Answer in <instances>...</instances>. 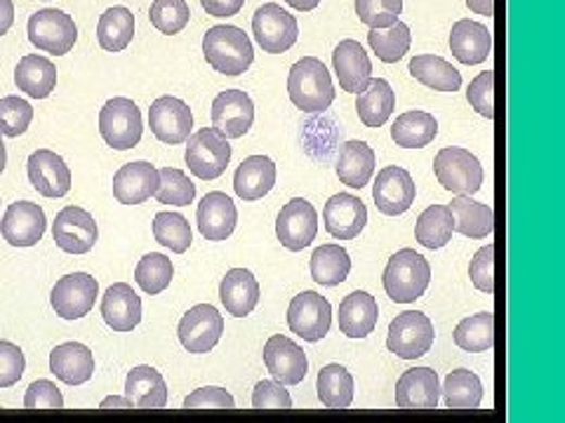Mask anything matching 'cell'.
Returning <instances> with one entry per match:
<instances>
[{
  "mask_svg": "<svg viewBox=\"0 0 565 423\" xmlns=\"http://www.w3.org/2000/svg\"><path fill=\"white\" fill-rule=\"evenodd\" d=\"M290 102L304 113H323L335 102V85L330 70L316 56H302L288 76Z\"/></svg>",
  "mask_w": 565,
  "mask_h": 423,
  "instance_id": "cell-1",
  "label": "cell"
},
{
  "mask_svg": "<svg viewBox=\"0 0 565 423\" xmlns=\"http://www.w3.org/2000/svg\"><path fill=\"white\" fill-rule=\"evenodd\" d=\"M203 54L208 64L224 76H240L252 66L254 50L250 38L238 26H212L203 36Z\"/></svg>",
  "mask_w": 565,
  "mask_h": 423,
  "instance_id": "cell-2",
  "label": "cell"
},
{
  "mask_svg": "<svg viewBox=\"0 0 565 423\" xmlns=\"http://www.w3.org/2000/svg\"><path fill=\"white\" fill-rule=\"evenodd\" d=\"M385 290L395 304H413L422 299L431 282V266L415 249L395 252L385 268Z\"/></svg>",
  "mask_w": 565,
  "mask_h": 423,
  "instance_id": "cell-3",
  "label": "cell"
},
{
  "mask_svg": "<svg viewBox=\"0 0 565 423\" xmlns=\"http://www.w3.org/2000/svg\"><path fill=\"white\" fill-rule=\"evenodd\" d=\"M434 172L441 187L455 195H474L484 187V167L466 149L445 146L434 158Z\"/></svg>",
  "mask_w": 565,
  "mask_h": 423,
  "instance_id": "cell-4",
  "label": "cell"
},
{
  "mask_svg": "<svg viewBox=\"0 0 565 423\" xmlns=\"http://www.w3.org/2000/svg\"><path fill=\"white\" fill-rule=\"evenodd\" d=\"M145 132L141 125V111L133 99L113 97L99 111V134L111 149L127 151L135 149Z\"/></svg>",
  "mask_w": 565,
  "mask_h": 423,
  "instance_id": "cell-5",
  "label": "cell"
},
{
  "mask_svg": "<svg viewBox=\"0 0 565 423\" xmlns=\"http://www.w3.org/2000/svg\"><path fill=\"white\" fill-rule=\"evenodd\" d=\"M28 40H32L34 48L42 52H50L52 56H64L74 50L78 40V28L66 12L56 8H46L32 14V20H28Z\"/></svg>",
  "mask_w": 565,
  "mask_h": 423,
  "instance_id": "cell-6",
  "label": "cell"
},
{
  "mask_svg": "<svg viewBox=\"0 0 565 423\" xmlns=\"http://www.w3.org/2000/svg\"><path fill=\"white\" fill-rule=\"evenodd\" d=\"M187 165L191 169V175L212 181L226 172V167L231 163V146L229 139H224L217 134L212 127H203L196 134H189L187 139Z\"/></svg>",
  "mask_w": 565,
  "mask_h": 423,
  "instance_id": "cell-7",
  "label": "cell"
},
{
  "mask_svg": "<svg viewBox=\"0 0 565 423\" xmlns=\"http://www.w3.org/2000/svg\"><path fill=\"white\" fill-rule=\"evenodd\" d=\"M434 322L429 316L419 313V310H405V313L395 316L389 324L387 348L395 352L401 360H417L427 356L434 346Z\"/></svg>",
  "mask_w": 565,
  "mask_h": 423,
  "instance_id": "cell-8",
  "label": "cell"
},
{
  "mask_svg": "<svg viewBox=\"0 0 565 423\" xmlns=\"http://www.w3.org/2000/svg\"><path fill=\"white\" fill-rule=\"evenodd\" d=\"M332 306L318 292L297 294L288 306V328L292 334L302 336L304 342L316 344L330 332Z\"/></svg>",
  "mask_w": 565,
  "mask_h": 423,
  "instance_id": "cell-9",
  "label": "cell"
},
{
  "mask_svg": "<svg viewBox=\"0 0 565 423\" xmlns=\"http://www.w3.org/2000/svg\"><path fill=\"white\" fill-rule=\"evenodd\" d=\"M252 34L254 40L260 42V48L268 54H282L288 52L297 36H300V26L288 10H282L276 3L262 5L252 17Z\"/></svg>",
  "mask_w": 565,
  "mask_h": 423,
  "instance_id": "cell-10",
  "label": "cell"
},
{
  "mask_svg": "<svg viewBox=\"0 0 565 423\" xmlns=\"http://www.w3.org/2000/svg\"><path fill=\"white\" fill-rule=\"evenodd\" d=\"M276 235L290 252H302L318 235V211L304 197H294L280 209L276 219Z\"/></svg>",
  "mask_w": 565,
  "mask_h": 423,
  "instance_id": "cell-11",
  "label": "cell"
},
{
  "mask_svg": "<svg viewBox=\"0 0 565 423\" xmlns=\"http://www.w3.org/2000/svg\"><path fill=\"white\" fill-rule=\"evenodd\" d=\"M179 342L189 352H210L224 334V318L210 304H196L179 320Z\"/></svg>",
  "mask_w": 565,
  "mask_h": 423,
  "instance_id": "cell-12",
  "label": "cell"
},
{
  "mask_svg": "<svg viewBox=\"0 0 565 423\" xmlns=\"http://www.w3.org/2000/svg\"><path fill=\"white\" fill-rule=\"evenodd\" d=\"M54 243L66 254H88L97 238V221L88 209L68 205L62 211H56V219L52 223Z\"/></svg>",
  "mask_w": 565,
  "mask_h": 423,
  "instance_id": "cell-13",
  "label": "cell"
},
{
  "mask_svg": "<svg viewBox=\"0 0 565 423\" xmlns=\"http://www.w3.org/2000/svg\"><path fill=\"white\" fill-rule=\"evenodd\" d=\"M99 294V282L88 273H71L56 280L52 287L50 304L54 313L64 320H78L88 316L95 308V299Z\"/></svg>",
  "mask_w": 565,
  "mask_h": 423,
  "instance_id": "cell-14",
  "label": "cell"
},
{
  "mask_svg": "<svg viewBox=\"0 0 565 423\" xmlns=\"http://www.w3.org/2000/svg\"><path fill=\"white\" fill-rule=\"evenodd\" d=\"M149 127L163 144H184L193 130V113L177 97H159L149 108Z\"/></svg>",
  "mask_w": 565,
  "mask_h": 423,
  "instance_id": "cell-15",
  "label": "cell"
},
{
  "mask_svg": "<svg viewBox=\"0 0 565 423\" xmlns=\"http://www.w3.org/2000/svg\"><path fill=\"white\" fill-rule=\"evenodd\" d=\"M212 130L224 139H240L254 123V104L243 90H226L212 102Z\"/></svg>",
  "mask_w": 565,
  "mask_h": 423,
  "instance_id": "cell-16",
  "label": "cell"
},
{
  "mask_svg": "<svg viewBox=\"0 0 565 423\" xmlns=\"http://www.w3.org/2000/svg\"><path fill=\"white\" fill-rule=\"evenodd\" d=\"M264 364L272 379L282 386L302 384L309 372L306 352L282 334H274L264 344Z\"/></svg>",
  "mask_w": 565,
  "mask_h": 423,
  "instance_id": "cell-17",
  "label": "cell"
},
{
  "mask_svg": "<svg viewBox=\"0 0 565 423\" xmlns=\"http://www.w3.org/2000/svg\"><path fill=\"white\" fill-rule=\"evenodd\" d=\"M415 195H417V189H415L413 177H410L407 169H403L399 165L381 169L373 183L375 205L381 215H387V217H399V215H403V211H407L415 203Z\"/></svg>",
  "mask_w": 565,
  "mask_h": 423,
  "instance_id": "cell-18",
  "label": "cell"
},
{
  "mask_svg": "<svg viewBox=\"0 0 565 423\" xmlns=\"http://www.w3.org/2000/svg\"><path fill=\"white\" fill-rule=\"evenodd\" d=\"M46 211L38 203H12L0 221V233L12 247H34L46 235Z\"/></svg>",
  "mask_w": 565,
  "mask_h": 423,
  "instance_id": "cell-19",
  "label": "cell"
},
{
  "mask_svg": "<svg viewBox=\"0 0 565 423\" xmlns=\"http://www.w3.org/2000/svg\"><path fill=\"white\" fill-rule=\"evenodd\" d=\"M26 167L28 181L42 197H64L71 191V169L54 151L38 149Z\"/></svg>",
  "mask_w": 565,
  "mask_h": 423,
  "instance_id": "cell-20",
  "label": "cell"
},
{
  "mask_svg": "<svg viewBox=\"0 0 565 423\" xmlns=\"http://www.w3.org/2000/svg\"><path fill=\"white\" fill-rule=\"evenodd\" d=\"M325 231L337 240H353L359 238L367 223V207L361 197L351 193L332 195L323 209Z\"/></svg>",
  "mask_w": 565,
  "mask_h": 423,
  "instance_id": "cell-21",
  "label": "cell"
},
{
  "mask_svg": "<svg viewBox=\"0 0 565 423\" xmlns=\"http://www.w3.org/2000/svg\"><path fill=\"white\" fill-rule=\"evenodd\" d=\"M332 66L339 80V88L351 94H359L367 80L373 78L371 56L363 50L359 40H342L332 52Z\"/></svg>",
  "mask_w": 565,
  "mask_h": 423,
  "instance_id": "cell-22",
  "label": "cell"
},
{
  "mask_svg": "<svg viewBox=\"0 0 565 423\" xmlns=\"http://www.w3.org/2000/svg\"><path fill=\"white\" fill-rule=\"evenodd\" d=\"M441 384L431 367H413L395 384V405L401 409H436Z\"/></svg>",
  "mask_w": 565,
  "mask_h": 423,
  "instance_id": "cell-23",
  "label": "cell"
},
{
  "mask_svg": "<svg viewBox=\"0 0 565 423\" xmlns=\"http://www.w3.org/2000/svg\"><path fill=\"white\" fill-rule=\"evenodd\" d=\"M196 219L201 235L205 240H212V243H219V240H226L234 233L238 209L229 195L222 191H212L203 197L201 205H198Z\"/></svg>",
  "mask_w": 565,
  "mask_h": 423,
  "instance_id": "cell-24",
  "label": "cell"
},
{
  "mask_svg": "<svg viewBox=\"0 0 565 423\" xmlns=\"http://www.w3.org/2000/svg\"><path fill=\"white\" fill-rule=\"evenodd\" d=\"M159 189V169L147 161L123 165L113 177V197L123 205L147 203Z\"/></svg>",
  "mask_w": 565,
  "mask_h": 423,
  "instance_id": "cell-25",
  "label": "cell"
},
{
  "mask_svg": "<svg viewBox=\"0 0 565 423\" xmlns=\"http://www.w3.org/2000/svg\"><path fill=\"white\" fill-rule=\"evenodd\" d=\"M50 372L66 386L88 384L95 374V356L88 346L66 342L50 352Z\"/></svg>",
  "mask_w": 565,
  "mask_h": 423,
  "instance_id": "cell-26",
  "label": "cell"
},
{
  "mask_svg": "<svg viewBox=\"0 0 565 423\" xmlns=\"http://www.w3.org/2000/svg\"><path fill=\"white\" fill-rule=\"evenodd\" d=\"M219 299L226 308V313L234 318H246L260 304V282L254 280L248 268H231V271L222 278Z\"/></svg>",
  "mask_w": 565,
  "mask_h": 423,
  "instance_id": "cell-27",
  "label": "cell"
},
{
  "mask_svg": "<svg viewBox=\"0 0 565 423\" xmlns=\"http://www.w3.org/2000/svg\"><path fill=\"white\" fill-rule=\"evenodd\" d=\"M339 332L349 338H365L367 334H373L377 328L379 308L375 296H371L363 290L351 292L344 296L342 304H339Z\"/></svg>",
  "mask_w": 565,
  "mask_h": 423,
  "instance_id": "cell-28",
  "label": "cell"
},
{
  "mask_svg": "<svg viewBox=\"0 0 565 423\" xmlns=\"http://www.w3.org/2000/svg\"><path fill=\"white\" fill-rule=\"evenodd\" d=\"M102 316L113 332H133L141 322V299L127 282H116L104 294Z\"/></svg>",
  "mask_w": 565,
  "mask_h": 423,
  "instance_id": "cell-29",
  "label": "cell"
},
{
  "mask_svg": "<svg viewBox=\"0 0 565 423\" xmlns=\"http://www.w3.org/2000/svg\"><path fill=\"white\" fill-rule=\"evenodd\" d=\"M450 50L455 54V60L466 66L484 64L492 52V36L488 26L472 20H460L450 31Z\"/></svg>",
  "mask_w": 565,
  "mask_h": 423,
  "instance_id": "cell-30",
  "label": "cell"
},
{
  "mask_svg": "<svg viewBox=\"0 0 565 423\" xmlns=\"http://www.w3.org/2000/svg\"><path fill=\"white\" fill-rule=\"evenodd\" d=\"M276 183V165L266 155H250L238 165L234 175V191L240 201H260Z\"/></svg>",
  "mask_w": 565,
  "mask_h": 423,
  "instance_id": "cell-31",
  "label": "cell"
},
{
  "mask_svg": "<svg viewBox=\"0 0 565 423\" xmlns=\"http://www.w3.org/2000/svg\"><path fill=\"white\" fill-rule=\"evenodd\" d=\"M375 151L365 141H347L337 155V177L349 189H363L375 175Z\"/></svg>",
  "mask_w": 565,
  "mask_h": 423,
  "instance_id": "cell-32",
  "label": "cell"
},
{
  "mask_svg": "<svg viewBox=\"0 0 565 423\" xmlns=\"http://www.w3.org/2000/svg\"><path fill=\"white\" fill-rule=\"evenodd\" d=\"M125 398L135 409H163L167 405V386L159 370L139 364L125 379Z\"/></svg>",
  "mask_w": 565,
  "mask_h": 423,
  "instance_id": "cell-33",
  "label": "cell"
},
{
  "mask_svg": "<svg viewBox=\"0 0 565 423\" xmlns=\"http://www.w3.org/2000/svg\"><path fill=\"white\" fill-rule=\"evenodd\" d=\"M448 207L452 215V231L472 240H484L494 231V211L490 205L474 203L469 195H457Z\"/></svg>",
  "mask_w": 565,
  "mask_h": 423,
  "instance_id": "cell-34",
  "label": "cell"
},
{
  "mask_svg": "<svg viewBox=\"0 0 565 423\" xmlns=\"http://www.w3.org/2000/svg\"><path fill=\"white\" fill-rule=\"evenodd\" d=\"M395 108V92L385 78H371L359 92L356 111L365 127H381Z\"/></svg>",
  "mask_w": 565,
  "mask_h": 423,
  "instance_id": "cell-35",
  "label": "cell"
},
{
  "mask_svg": "<svg viewBox=\"0 0 565 423\" xmlns=\"http://www.w3.org/2000/svg\"><path fill=\"white\" fill-rule=\"evenodd\" d=\"M14 82L22 92L34 99H46L56 85V66L38 54H26L14 68Z\"/></svg>",
  "mask_w": 565,
  "mask_h": 423,
  "instance_id": "cell-36",
  "label": "cell"
},
{
  "mask_svg": "<svg viewBox=\"0 0 565 423\" xmlns=\"http://www.w3.org/2000/svg\"><path fill=\"white\" fill-rule=\"evenodd\" d=\"M410 76L438 92H457L462 88L460 70L436 54H417L410 62Z\"/></svg>",
  "mask_w": 565,
  "mask_h": 423,
  "instance_id": "cell-37",
  "label": "cell"
},
{
  "mask_svg": "<svg viewBox=\"0 0 565 423\" xmlns=\"http://www.w3.org/2000/svg\"><path fill=\"white\" fill-rule=\"evenodd\" d=\"M438 134V123L427 111L401 113L391 125V139L395 146L403 149H424L429 146Z\"/></svg>",
  "mask_w": 565,
  "mask_h": 423,
  "instance_id": "cell-38",
  "label": "cell"
},
{
  "mask_svg": "<svg viewBox=\"0 0 565 423\" xmlns=\"http://www.w3.org/2000/svg\"><path fill=\"white\" fill-rule=\"evenodd\" d=\"M135 36V14L123 8H109L97 24V40L106 52H123Z\"/></svg>",
  "mask_w": 565,
  "mask_h": 423,
  "instance_id": "cell-39",
  "label": "cell"
},
{
  "mask_svg": "<svg viewBox=\"0 0 565 423\" xmlns=\"http://www.w3.org/2000/svg\"><path fill=\"white\" fill-rule=\"evenodd\" d=\"M351 259L349 252L339 245H321L311 254V278L323 287H337L349 278Z\"/></svg>",
  "mask_w": 565,
  "mask_h": 423,
  "instance_id": "cell-40",
  "label": "cell"
},
{
  "mask_svg": "<svg viewBox=\"0 0 565 423\" xmlns=\"http://www.w3.org/2000/svg\"><path fill=\"white\" fill-rule=\"evenodd\" d=\"M318 400L328 409H347L353 402V376L342 364H325L318 372Z\"/></svg>",
  "mask_w": 565,
  "mask_h": 423,
  "instance_id": "cell-41",
  "label": "cell"
},
{
  "mask_svg": "<svg viewBox=\"0 0 565 423\" xmlns=\"http://www.w3.org/2000/svg\"><path fill=\"white\" fill-rule=\"evenodd\" d=\"M415 238L422 247L441 249L452 240V215L448 205H431L415 223Z\"/></svg>",
  "mask_w": 565,
  "mask_h": 423,
  "instance_id": "cell-42",
  "label": "cell"
},
{
  "mask_svg": "<svg viewBox=\"0 0 565 423\" xmlns=\"http://www.w3.org/2000/svg\"><path fill=\"white\" fill-rule=\"evenodd\" d=\"M367 42H371L373 52L379 56L381 62L395 64L407 54L410 42H413V34H410V26L399 20L389 28H371V34H367Z\"/></svg>",
  "mask_w": 565,
  "mask_h": 423,
  "instance_id": "cell-43",
  "label": "cell"
},
{
  "mask_svg": "<svg viewBox=\"0 0 565 423\" xmlns=\"http://www.w3.org/2000/svg\"><path fill=\"white\" fill-rule=\"evenodd\" d=\"M443 395L448 409H478L484 402V384L472 370H455L445 376Z\"/></svg>",
  "mask_w": 565,
  "mask_h": 423,
  "instance_id": "cell-44",
  "label": "cell"
},
{
  "mask_svg": "<svg viewBox=\"0 0 565 423\" xmlns=\"http://www.w3.org/2000/svg\"><path fill=\"white\" fill-rule=\"evenodd\" d=\"M455 344L466 352H484L494 346V316L478 313L464 318L455 330Z\"/></svg>",
  "mask_w": 565,
  "mask_h": 423,
  "instance_id": "cell-45",
  "label": "cell"
},
{
  "mask_svg": "<svg viewBox=\"0 0 565 423\" xmlns=\"http://www.w3.org/2000/svg\"><path fill=\"white\" fill-rule=\"evenodd\" d=\"M173 275H175L173 261L159 252L147 254L145 259H139L135 268V282L151 296L165 292L170 287V282H173Z\"/></svg>",
  "mask_w": 565,
  "mask_h": 423,
  "instance_id": "cell-46",
  "label": "cell"
},
{
  "mask_svg": "<svg viewBox=\"0 0 565 423\" xmlns=\"http://www.w3.org/2000/svg\"><path fill=\"white\" fill-rule=\"evenodd\" d=\"M153 235L155 243L175 254H184L191 247V226L177 211H159L153 219Z\"/></svg>",
  "mask_w": 565,
  "mask_h": 423,
  "instance_id": "cell-47",
  "label": "cell"
},
{
  "mask_svg": "<svg viewBox=\"0 0 565 423\" xmlns=\"http://www.w3.org/2000/svg\"><path fill=\"white\" fill-rule=\"evenodd\" d=\"M155 201L163 205H177L184 207L193 203L196 197V183L175 167L159 169V189H155Z\"/></svg>",
  "mask_w": 565,
  "mask_h": 423,
  "instance_id": "cell-48",
  "label": "cell"
},
{
  "mask_svg": "<svg viewBox=\"0 0 565 423\" xmlns=\"http://www.w3.org/2000/svg\"><path fill=\"white\" fill-rule=\"evenodd\" d=\"M151 24L165 36H175L184 31V26L191 20V10L187 0H153L149 10Z\"/></svg>",
  "mask_w": 565,
  "mask_h": 423,
  "instance_id": "cell-49",
  "label": "cell"
},
{
  "mask_svg": "<svg viewBox=\"0 0 565 423\" xmlns=\"http://www.w3.org/2000/svg\"><path fill=\"white\" fill-rule=\"evenodd\" d=\"M34 120V108L22 97H3L0 99V134L20 137L28 130Z\"/></svg>",
  "mask_w": 565,
  "mask_h": 423,
  "instance_id": "cell-50",
  "label": "cell"
},
{
  "mask_svg": "<svg viewBox=\"0 0 565 423\" xmlns=\"http://www.w3.org/2000/svg\"><path fill=\"white\" fill-rule=\"evenodd\" d=\"M403 0H356L359 20L371 28H389L399 22Z\"/></svg>",
  "mask_w": 565,
  "mask_h": 423,
  "instance_id": "cell-51",
  "label": "cell"
},
{
  "mask_svg": "<svg viewBox=\"0 0 565 423\" xmlns=\"http://www.w3.org/2000/svg\"><path fill=\"white\" fill-rule=\"evenodd\" d=\"M472 108H476L480 116L494 118V70H484L478 78L472 80L469 90H466Z\"/></svg>",
  "mask_w": 565,
  "mask_h": 423,
  "instance_id": "cell-52",
  "label": "cell"
},
{
  "mask_svg": "<svg viewBox=\"0 0 565 423\" xmlns=\"http://www.w3.org/2000/svg\"><path fill=\"white\" fill-rule=\"evenodd\" d=\"M26 360L17 344L0 342V388H10L24 376Z\"/></svg>",
  "mask_w": 565,
  "mask_h": 423,
  "instance_id": "cell-53",
  "label": "cell"
},
{
  "mask_svg": "<svg viewBox=\"0 0 565 423\" xmlns=\"http://www.w3.org/2000/svg\"><path fill=\"white\" fill-rule=\"evenodd\" d=\"M469 278L478 292L492 294L494 292V245L480 247L469 266Z\"/></svg>",
  "mask_w": 565,
  "mask_h": 423,
  "instance_id": "cell-54",
  "label": "cell"
},
{
  "mask_svg": "<svg viewBox=\"0 0 565 423\" xmlns=\"http://www.w3.org/2000/svg\"><path fill=\"white\" fill-rule=\"evenodd\" d=\"M26 409H64V395L52 381L38 379L26 390L24 398Z\"/></svg>",
  "mask_w": 565,
  "mask_h": 423,
  "instance_id": "cell-55",
  "label": "cell"
},
{
  "mask_svg": "<svg viewBox=\"0 0 565 423\" xmlns=\"http://www.w3.org/2000/svg\"><path fill=\"white\" fill-rule=\"evenodd\" d=\"M254 409H292L290 393L278 381H260L252 393Z\"/></svg>",
  "mask_w": 565,
  "mask_h": 423,
  "instance_id": "cell-56",
  "label": "cell"
},
{
  "mask_svg": "<svg viewBox=\"0 0 565 423\" xmlns=\"http://www.w3.org/2000/svg\"><path fill=\"white\" fill-rule=\"evenodd\" d=\"M234 395L224 388H198L193 390L187 400H184V409H234Z\"/></svg>",
  "mask_w": 565,
  "mask_h": 423,
  "instance_id": "cell-57",
  "label": "cell"
},
{
  "mask_svg": "<svg viewBox=\"0 0 565 423\" xmlns=\"http://www.w3.org/2000/svg\"><path fill=\"white\" fill-rule=\"evenodd\" d=\"M210 17H234L246 5V0H201Z\"/></svg>",
  "mask_w": 565,
  "mask_h": 423,
  "instance_id": "cell-58",
  "label": "cell"
},
{
  "mask_svg": "<svg viewBox=\"0 0 565 423\" xmlns=\"http://www.w3.org/2000/svg\"><path fill=\"white\" fill-rule=\"evenodd\" d=\"M14 24V5L12 0H0V38H3Z\"/></svg>",
  "mask_w": 565,
  "mask_h": 423,
  "instance_id": "cell-59",
  "label": "cell"
},
{
  "mask_svg": "<svg viewBox=\"0 0 565 423\" xmlns=\"http://www.w3.org/2000/svg\"><path fill=\"white\" fill-rule=\"evenodd\" d=\"M466 5H469L472 12L484 14V17H492L494 14V0H466Z\"/></svg>",
  "mask_w": 565,
  "mask_h": 423,
  "instance_id": "cell-60",
  "label": "cell"
},
{
  "mask_svg": "<svg viewBox=\"0 0 565 423\" xmlns=\"http://www.w3.org/2000/svg\"><path fill=\"white\" fill-rule=\"evenodd\" d=\"M286 3L300 12H311L321 5V0H286Z\"/></svg>",
  "mask_w": 565,
  "mask_h": 423,
  "instance_id": "cell-61",
  "label": "cell"
},
{
  "mask_svg": "<svg viewBox=\"0 0 565 423\" xmlns=\"http://www.w3.org/2000/svg\"><path fill=\"white\" fill-rule=\"evenodd\" d=\"M111 407H116V409H133L130 400H127V398H116V395H111V398H106L102 405H99V409H111Z\"/></svg>",
  "mask_w": 565,
  "mask_h": 423,
  "instance_id": "cell-62",
  "label": "cell"
},
{
  "mask_svg": "<svg viewBox=\"0 0 565 423\" xmlns=\"http://www.w3.org/2000/svg\"><path fill=\"white\" fill-rule=\"evenodd\" d=\"M5 165H8V153H5V144H3V134H0V175H3Z\"/></svg>",
  "mask_w": 565,
  "mask_h": 423,
  "instance_id": "cell-63",
  "label": "cell"
}]
</instances>
